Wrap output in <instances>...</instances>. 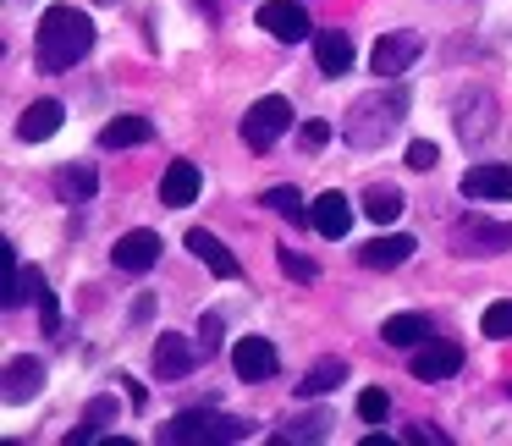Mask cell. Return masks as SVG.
<instances>
[{
    "label": "cell",
    "mask_w": 512,
    "mask_h": 446,
    "mask_svg": "<svg viewBox=\"0 0 512 446\" xmlns=\"http://www.w3.org/2000/svg\"><path fill=\"white\" fill-rule=\"evenodd\" d=\"M94 50V23L78 6H50L34 28V61L39 72H72V61H83Z\"/></svg>",
    "instance_id": "cell-1"
},
{
    "label": "cell",
    "mask_w": 512,
    "mask_h": 446,
    "mask_svg": "<svg viewBox=\"0 0 512 446\" xmlns=\"http://www.w3.org/2000/svg\"><path fill=\"white\" fill-rule=\"evenodd\" d=\"M402 116H408V89H402L397 78H386V89H369V94H358V100L347 105L342 138L353 149H380L402 127Z\"/></svg>",
    "instance_id": "cell-2"
},
{
    "label": "cell",
    "mask_w": 512,
    "mask_h": 446,
    "mask_svg": "<svg viewBox=\"0 0 512 446\" xmlns=\"http://www.w3.org/2000/svg\"><path fill=\"white\" fill-rule=\"evenodd\" d=\"M254 435V424L248 419H232V413H210V408H188L177 413V419L160 430V441L166 446H215V441H248Z\"/></svg>",
    "instance_id": "cell-3"
},
{
    "label": "cell",
    "mask_w": 512,
    "mask_h": 446,
    "mask_svg": "<svg viewBox=\"0 0 512 446\" xmlns=\"http://www.w3.org/2000/svg\"><path fill=\"white\" fill-rule=\"evenodd\" d=\"M512 248V221H485V215H463L452 226V254L463 259H490Z\"/></svg>",
    "instance_id": "cell-4"
},
{
    "label": "cell",
    "mask_w": 512,
    "mask_h": 446,
    "mask_svg": "<svg viewBox=\"0 0 512 446\" xmlns=\"http://www.w3.org/2000/svg\"><path fill=\"white\" fill-rule=\"evenodd\" d=\"M287 127H292V105L281 100V94H265V100L248 105V116H243V144L254 149V155H265Z\"/></svg>",
    "instance_id": "cell-5"
},
{
    "label": "cell",
    "mask_w": 512,
    "mask_h": 446,
    "mask_svg": "<svg viewBox=\"0 0 512 446\" xmlns=\"http://www.w3.org/2000/svg\"><path fill=\"white\" fill-rule=\"evenodd\" d=\"M419 56H424V39L413 34V28H391V34L375 39V56H369V67H375L380 78H402V72H408Z\"/></svg>",
    "instance_id": "cell-6"
},
{
    "label": "cell",
    "mask_w": 512,
    "mask_h": 446,
    "mask_svg": "<svg viewBox=\"0 0 512 446\" xmlns=\"http://www.w3.org/2000/svg\"><path fill=\"white\" fill-rule=\"evenodd\" d=\"M199 358H204L199 342H188V336H177V331H160L149 364H155V380H188Z\"/></svg>",
    "instance_id": "cell-7"
},
{
    "label": "cell",
    "mask_w": 512,
    "mask_h": 446,
    "mask_svg": "<svg viewBox=\"0 0 512 446\" xmlns=\"http://www.w3.org/2000/svg\"><path fill=\"white\" fill-rule=\"evenodd\" d=\"M259 28H265L270 39H281V45H298V39H309V12H303L298 0H265L259 6Z\"/></svg>",
    "instance_id": "cell-8"
},
{
    "label": "cell",
    "mask_w": 512,
    "mask_h": 446,
    "mask_svg": "<svg viewBox=\"0 0 512 446\" xmlns=\"http://www.w3.org/2000/svg\"><path fill=\"white\" fill-rule=\"evenodd\" d=\"M463 199H512V166L501 160H479L463 171Z\"/></svg>",
    "instance_id": "cell-9"
},
{
    "label": "cell",
    "mask_w": 512,
    "mask_h": 446,
    "mask_svg": "<svg viewBox=\"0 0 512 446\" xmlns=\"http://www.w3.org/2000/svg\"><path fill=\"white\" fill-rule=\"evenodd\" d=\"M188 248H193V259H199L210 276H221V281H232V276H243V265H237V254L221 243L215 232H204V226H193L188 232Z\"/></svg>",
    "instance_id": "cell-10"
},
{
    "label": "cell",
    "mask_w": 512,
    "mask_h": 446,
    "mask_svg": "<svg viewBox=\"0 0 512 446\" xmlns=\"http://www.w3.org/2000/svg\"><path fill=\"white\" fill-rule=\"evenodd\" d=\"M232 364H237L243 380H276L281 358H276V347H270L265 336H243V342L232 347Z\"/></svg>",
    "instance_id": "cell-11"
},
{
    "label": "cell",
    "mask_w": 512,
    "mask_h": 446,
    "mask_svg": "<svg viewBox=\"0 0 512 446\" xmlns=\"http://www.w3.org/2000/svg\"><path fill=\"white\" fill-rule=\"evenodd\" d=\"M111 259H116V270H133V276H144V270L160 259V232H144V226H138V232L116 237Z\"/></svg>",
    "instance_id": "cell-12"
},
{
    "label": "cell",
    "mask_w": 512,
    "mask_h": 446,
    "mask_svg": "<svg viewBox=\"0 0 512 446\" xmlns=\"http://www.w3.org/2000/svg\"><path fill=\"white\" fill-rule=\"evenodd\" d=\"M463 369V347L457 342H424L413 353V380H452Z\"/></svg>",
    "instance_id": "cell-13"
},
{
    "label": "cell",
    "mask_w": 512,
    "mask_h": 446,
    "mask_svg": "<svg viewBox=\"0 0 512 446\" xmlns=\"http://www.w3.org/2000/svg\"><path fill=\"white\" fill-rule=\"evenodd\" d=\"M199 166H193V160H171L166 166V177H160V204H166V210H188L193 199H199Z\"/></svg>",
    "instance_id": "cell-14"
},
{
    "label": "cell",
    "mask_w": 512,
    "mask_h": 446,
    "mask_svg": "<svg viewBox=\"0 0 512 446\" xmlns=\"http://www.w3.org/2000/svg\"><path fill=\"white\" fill-rule=\"evenodd\" d=\"M413 237L408 232H391V237H375V243H364L358 248V265L364 270H397V265H408L413 259Z\"/></svg>",
    "instance_id": "cell-15"
},
{
    "label": "cell",
    "mask_w": 512,
    "mask_h": 446,
    "mask_svg": "<svg viewBox=\"0 0 512 446\" xmlns=\"http://www.w3.org/2000/svg\"><path fill=\"white\" fill-rule=\"evenodd\" d=\"M314 232H320V237H331V243H336V237H347V226H353V199H347V193H320V199H314Z\"/></svg>",
    "instance_id": "cell-16"
},
{
    "label": "cell",
    "mask_w": 512,
    "mask_h": 446,
    "mask_svg": "<svg viewBox=\"0 0 512 446\" xmlns=\"http://www.w3.org/2000/svg\"><path fill=\"white\" fill-rule=\"evenodd\" d=\"M61 100H34L23 111V122H17V138H23V144H45L50 133H61Z\"/></svg>",
    "instance_id": "cell-17"
},
{
    "label": "cell",
    "mask_w": 512,
    "mask_h": 446,
    "mask_svg": "<svg viewBox=\"0 0 512 446\" xmlns=\"http://www.w3.org/2000/svg\"><path fill=\"white\" fill-rule=\"evenodd\" d=\"M314 61H320L325 78H342V72L353 67V39H347L342 28H325V34H314Z\"/></svg>",
    "instance_id": "cell-18"
},
{
    "label": "cell",
    "mask_w": 512,
    "mask_h": 446,
    "mask_svg": "<svg viewBox=\"0 0 512 446\" xmlns=\"http://www.w3.org/2000/svg\"><path fill=\"white\" fill-rule=\"evenodd\" d=\"M380 342L386 347H424L430 342V314H391L380 325Z\"/></svg>",
    "instance_id": "cell-19"
},
{
    "label": "cell",
    "mask_w": 512,
    "mask_h": 446,
    "mask_svg": "<svg viewBox=\"0 0 512 446\" xmlns=\"http://www.w3.org/2000/svg\"><path fill=\"white\" fill-rule=\"evenodd\" d=\"M39 386H45V364H39V358H12V364H6V402L39 397Z\"/></svg>",
    "instance_id": "cell-20"
},
{
    "label": "cell",
    "mask_w": 512,
    "mask_h": 446,
    "mask_svg": "<svg viewBox=\"0 0 512 446\" xmlns=\"http://www.w3.org/2000/svg\"><path fill=\"white\" fill-rule=\"evenodd\" d=\"M149 138H155V122H149V116H116V122L100 127L105 149H133V144H149Z\"/></svg>",
    "instance_id": "cell-21"
},
{
    "label": "cell",
    "mask_w": 512,
    "mask_h": 446,
    "mask_svg": "<svg viewBox=\"0 0 512 446\" xmlns=\"http://www.w3.org/2000/svg\"><path fill=\"white\" fill-rule=\"evenodd\" d=\"M342 380H347V364H342V358H320V364H314L309 375L298 380V391H303V397H325V391H336Z\"/></svg>",
    "instance_id": "cell-22"
},
{
    "label": "cell",
    "mask_w": 512,
    "mask_h": 446,
    "mask_svg": "<svg viewBox=\"0 0 512 446\" xmlns=\"http://www.w3.org/2000/svg\"><path fill=\"white\" fill-rule=\"evenodd\" d=\"M364 215H369V221H375V226L397 221V215H402V193L391 188V182H375V188L364 193Z\"/></svg>",
    "instance_id": "cell-23"
},
{
    "label": "cell",
    "mask_w": 512,
    "mask_h": 446,
    "mask_svg": "<svg viewBox=\"0 0 512 446\" xmlns=\"http://www.w3.org/2000/svg\"><path fill=\"white\" fill-rule=\"evenodd\" d=\"M111 419H116V397H94L89 408H83V424L67 435V441H78V446L94 441V435H105V424H111Z\"/></svg>",
    "instance_id": "cell-24"
},
{
    "label": "cell",
    "mask_w": 512,
    "mask_h": 446,
    "mask_svg": "<svg viewBox=\"0 0 512 446\" xmlns=\"http://www.w3.org/2000/svg\"><path fill=\"white\" fill-rule=\"evenodd\" d=\"M94 188H100V182H94V171H89V166H67V171H56V193H61L67 204L94 199Z\"/></svg>",
    "instance_id": "cell-25"
},
{
    "label": "cell",
    "mask_w": 512,
    "mask_h": 446,
    "mask_svg": "<svg viewBox=\"0 0 512 446\" xmlns=\"http://www.w3.org/2000/svg\"><path fill=\"white\" fill-rule=\"evenodd\" d=\"M325 435H331V419H325V413H303V419H292L276 441L287 446V441H325Z\"/></svg>",
    "instance_id": "cell-26"
},
{
    "label": "cell",
    "mask_w": 512,
    "mask_h": 446,
    "mask_svg": "<svg viewBox=\"0 0 512 446\" xmlns=\"http://www.w3.org/2000/svg\"><path fill=\"white\" fill-rule=\"evenodd\" d=\"M479 331L496 336V342H512V303H490V309L479 314Z\"/></svg>",
    "instance_id": "cell-27"
},
{
    "label": "cell",
    "mask_w": 512,
    "mask_h": 446,
    "mask_svg": "<svg viewBox=\"0 0 512 446\" xmlns=\"http://www.w3.org/2000/svg\"><path fill=\"white\" fill-rule=\"evenodd\" d=\"M259 204H265V210H281V215H292V226H298V221H314V215H303V199H298V188H270Z\"/></svg>",
    "instance_id": "cell-28"
},
{
    "label": "cell",
    "mask_w": 512,
    "mask_h": 446,
    "mask_svg": "<svg viewBox=\"0 0 512 446\" xmlns=\"http://www.w3.org/2000/svg\"><path fill=\"white\" fill-rule=\"evenodd\" d=\"M386 413H391V397L380 386L358 391V419H364V424H386Z\"/></svg>",
    "instance_id": "cell-29"
},
{
    "label": "cell",
    "mask_w": 512,
    "mask_h": 446,
    "mask_svg": "<svg viewBox=\"0 0 512 446\" xmlns=\"http://www.w3.org/2000/svg\"><path fill=\"white\" fill-rule=\"evenodd\" d=\"M199 353L204 358L221 353V314H204V320H199Z\"/></svg>",
    "instance_id": "cell-30"
},
{
    "label": "cell",
    "mask_w": 512,
    "mask_h": 446,
    "mask_svg": "<svg viewBox=\"0 0 512 446\" xmlns=\"http://www.w3.org/2000/svg\"><path fill=\"white\" fill-rule=\"evenodd\" d=\"M276 259H281V270H287V276H298V281H314V276H320V270H314L309 259L298 254V248H281Z\"/></svg>",
    "instance_id": "cell-31"
},
{
    "label": "cell",
    "mask_w": 512,
    "mask_h": 446,
    "mask_svg": "<svg viewBox=\"0 0 512 446\" xmlns=\"http://www.w3.org/2000/svg\"><path fill=\"white\" fill-rule=\"evenodd\" d=\"M39 325H45V336H56L61 331V303H56V292H39Z\"/></svg>",
    "instance_id": "cell-32"
},
{
    "label": "cell",
    "mask_w": 512,
    "mask_h": 446,
    "mask_svg": "<svg viewBox=\"0 0 512 446\" xmlns=\"http://www.w3.org/2000/svg\"><path fill=\"white\" fill-rule=\"evenodd\" d=\"M435 160H441V149H435L430 138H419V144H408V166H413V171H435Z\"/></svg>",
    "instance_id": "cell-33"
},
{
    "label": "cell",
    "mask_w": 512,
    "mask_h": 446,
    "mask_svg": "<svg viewBox=\"0 0 512 446\" xmlns=\"http://www.w3.org/2000/svg\"><path fill=\"white\" fill-rule=\"evenodd\" d=\"M298 133H303V149H320L325 138H331V122H303Z\"/></svg>",
    "instance_id": "cell-34"
},
{
    "label": "cell",
    "mask_w": 512,
    "mask_h": 446,
    "mask_svg": "<svg viewBox=\"0 0 512 446\" xmlns=\"http://www.w3.org/2000/svg\"><path fill=\"white\" fill-rule=\"evenodd\" d=\"M402 441H430V446H446V435H441V430H424V424H413V430L402 435Z\"/></svg>",
    "instance_id": "cell-35"
}]
</instances>
